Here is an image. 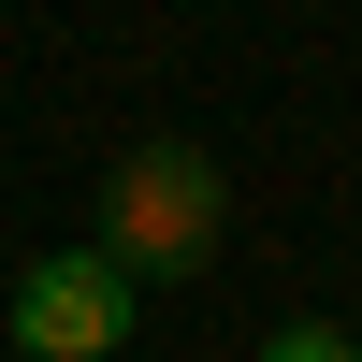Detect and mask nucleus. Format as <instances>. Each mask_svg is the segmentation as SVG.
<instances>
[{"mask_svg": "<svg viewBox=\"0 0 362 362\" xmlns=\"http://www.w3.org/2000/svg\"><path fill=\"white\" fill-rule=\"evenodd\" d=\"M0 334H15V362H116L145 334V276H116L102 247H44L0 305Z\"/></svg>", "mask_w": 362, "mask_h": 362, "instance_id": "nucleus-2", "label": "nucleus"}, {"mask_svg": "<svg viewBox=\"0 0 362 362\" xmlns=\"http://www.w3.org/2000/svg\"><path fill=\"white\" fill-rule=\"evenodd\" d=\"M218 218H232V174L203 160L189 131H160V145H131V160L102 174V232H87V247H102L116 276H203V261H218Z\"/></svg>", "mask_w": 362, "mask_h": 362, "instance_id": "nucleus-1", "label": "nucleus"}, {"mask_svg": "<svg viewBox=\"0 0 362 362\" xmlns=\"http://www.w3.org/2000/svg\"><path fill=\"white\" fill-rule=\"evenodd\" d=\"M261 362H362L348 319H290V334H261Z\"/></svg>", "mask_w": 362, "mask_h": 362, "instance_id": "nucleus-3", "label": "nucleus"}]
</instances>
